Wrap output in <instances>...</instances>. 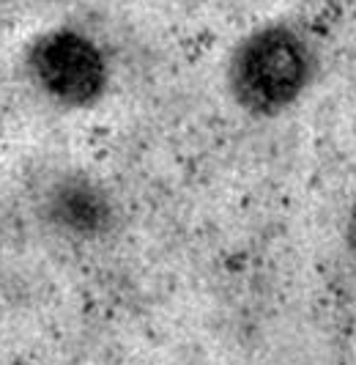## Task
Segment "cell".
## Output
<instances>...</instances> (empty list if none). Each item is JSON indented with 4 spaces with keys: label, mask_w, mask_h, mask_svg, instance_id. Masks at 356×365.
<instances>
[{
    "label": "cell",
    "mask_w": 356,
    "mask_h": 365,
    "mask_svg": "<svg viewBox=\"0 0 356 365\" xmlns=\"http://www.w3.org/2000/svg\"><path fill=\"white\" fill-rule=\"evenodd\" d=\"M315 74V55L307 38L285 25H261L233 47L228 58V93L252 118H277L290 110Z\"/></svg>",
    "instance_id": "6da1fadb"
},
{
    "label": "cell",
    "mask_w": 356,
    "mask_h": 365,
    "mask_svg": "<svg viewBox=\"0 0 356 365\" xmlns=\"http://www.w3.org/2000/svg\"><path fill=\"white\" fill-rule=\"evenodd\" d=\"M25 69L41 96L63 110H88L105 99L110 66L102 47L74 28H53L33 38Z\"/></svg>",
    "instance_id": "7a4b0ae2"
},
{
    "label": "cell",
    "mask_w": 356,
    "mask_h": 365,
    "mask_svg": "<svg viewBox=\"0 0 356 365\" xmlns=\"http://www.w3.org/2000/svg\"><path fill=\"white\" fill-rule=\"evenodd\" d=\"M47 215L55 228L74 237H96L110 225V203L85 179H61L47 192Z\"/></svg>",
    "instance_id": "3957f363"
},
{
    "label": "cell",
    "mask_w": 356,
    "mask_h": 365,
    "mask_svg": "<svg viewBox=\"0 0 356 365\" xmlns=\"http://www.w3.org/2000/svg\"><path fill=\"white\" fill-rule=\"evenodd\" d=\"M345 245H348V253L356 264V201L351 203V212H348V220H345Z\"/></svg>",
    "instance_id": "277c9868"
}]
</instances>
